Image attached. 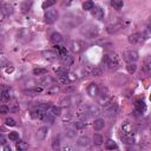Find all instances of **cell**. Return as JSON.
<instances>
[{"instance_id": "cell-1", "label": "cell", "mask_w": 151, "mask_h": 151, "mask_svg": "<svg viewBox=\"0 0 151 151\" xmlns=\"http://www.w3.org/2000/svg\"><path fill=\"white\" fill-rule=\"evenodd\" d=\"M80 33L86 38V39H95L99 34V29L96 25L92 24H87L80 30Z\"/></svg>"}, {"instance_id": "cell-2", "label": "cell", "mask_w": 151, "mask_h": 151, "mask_svg": "<svg viewBox=\"0 0 151 151\" xmlns=\"http://www.w3.org/2000/svg\"><path fill=\"white\" fill-rule=\"evenodd\" d=\"M104 61H105V64H106V66H107V69H109L110 71H115V70H117L118 66H119L118 58H117L115 54H107V56H105Z\"/></svg>"}, {"instance_id": "cell-3", "label": "cell", "mask_w": 151, "mask_h": 151, "mask_svg": "<svg viewBox=\"0 0 151 151\" xmlns=\"http://www.w3.org/2000/svg\"><path fill=\"white\" fill-rule=\"evenodd\" d=\"M45 21L47 24H53L58 18H59V13L57 10H48L45 13Z\"/></svg>"}, {"instance_id": "cell-4", "label": "cell", "mask_w": 151, "mask_h": 151, "mask_svg": "<svg viewBox=\"0 0 151 151\" xmlns=\"http://www.w3.org/2000/svg\"><path fill=\"white\" fill-rule=\"evenodd\" d=\"M124 27H125V25L120 21V22H117V24H111V25H109V26L106 27V31H107V33H110V34H117L118 32H120L122 30H124Z\"/></svg>"}, {"instance_id": "cell-5", "label": "cell", "mask_w": 151, "mask_h": 151, "mask_svg": "<svg viewBox=\"0 0 151 151\" xmlns=\"http://www.w3.org/2000/svg\"><path fill=\"white\" fill-rule=\"evenodd\" d=\"M63 24L66 25V27H67V29H74V27H77L78 25L80 24V19L65 17V18H64V20H63Z\"/></svg>"}, {"instance_id": "cell-6", "label": "cell", "mask_w": 151, "mask_h": 151, "mask_svg": "<svg viewBox=\"0 0 151 151\" xmlns=\"http://www.w3.org/2000/svg\"><path fill=\"white\" fill-rule=\"evenodd\" d=\"M84 48V43L80 41V40H73L71 44H70V50L74 53H79L83 51Z\"/></svg>"}, {"instance_id": "cell-7", "label": "cell", "mask_w": 151, "mask_h": 151, "mask_svg": "<svg viewBox=\"0 0 151 151\" xmlns=\"http://www.w3.org/2000/svg\"><path fill=\"white\" fill-rule=\"evenodd\" d=\"M92 11V16L98 19V20H102L104 18V10L99 6H93V8L91 10Z\"/></svg>"}, {"instance_id": "cell-8", "label": "cell", "mask_w": 151, "mask_h": 151, "mask_svg": "<svg viewBox=\"0 0 151 151\" xmlns=\"http://www.w3.org/2000/svg\"><path fill=\"white\" fill-rule=\"evenodd\" d=\"M70 105H72V97L71 96L65 95L64 97H61L59 99V106L60 107H67Z\"/></svg>"}, {"instance_id": "cell-9", "label": "cell", "mask_w": 151, "mask_h": 151, "mask_svg": "<svg viewBox=\"0 0 151 151\" xmlns=\"http://www.w3.org/2000/svg\"><path fill=\"white\" fill-rule=\"evenodd\" d=\"M47 128L46 127H43V128H39L37 130V132H35V138L38 141H44L45 138H46V136H47Z\"/></svg>"}, {"instance_id": "cell-10", "label": "cell", "mask_w": 151, "mask_h": 151, "mask_svg": "<svg viewBox=\"0 0 151 151\" xmlns=\"http://www.w3.org/2000/svg\"><path fill=\"white\" fill-rule=\"evenodd\" d=\"M85 109H86V115L87 116H98L99 115V109H98L97 105L90 104V105H87Z\"/></svg>"}, {"instance_id": "cell-11", "label": "cell", "mask_w": 151, "mask_h": 151, "mask_svg": "<svg viewBox=\"0 0 151 151\" xmlns=\"http://www.w3.org/2000/svg\"><path fill=\"white\" fill-rule=\"evenodd\" d=\"M105 110L107 111L109 117H115V116H117V115H118V111H119L117 104H112V103H111V104H110Z\"/></svg>"}, {"instance_id": "cell-12", "label": "cell", "mask_w": 151, "mask_h": 151, "mask_svg": "<svg viewBox=\"0 0 151 151\" xmlns=\"http://www.w3.org/2000/svg\"><path fill=\"white\" fill-rule=\"evenodd\" d=\"M98 91H99V86L95 83H91L89 86H87V93H89L91 97L98 96Z\"/></svg>"}, {"instance_id": "cell-13", "label": "cell", "mask_w": 151, "mask_h": 151, "mask_svg": "<svg viewBox=\"0 0 151 151\" xmlns=\"http://www.w3.org/2000/svg\"><path fill=\"white\" fill-rule=\"evenodd\" d=\"M138 52L137 51H129L125 53V59H127L129 63H135L138 60Z\"/></svg>"}, {"instance_id": "cell-14", "label": "cell", "mask_w": 151, "mask_h": 151, "mask_svg": "<svg viewBox=\"0 0 151 151\" xmlns=\"http://www.w3.org/2000/svg\"><path fill=\"white\" fill-rule=\"evenodd\" d=\"M61 63H63V65H64V67H66V69H67V67H70V66H72V65H73L74 59H73V57L65 54V56H63Z\"/></svg>"}, {"instance_id": "cell-15", "label": "cell", "mask_w": 151, "mask_h": 151, "mask_svg": "<svg viewBox=\"0 0 151 151\" xmlns=\"http://www.w3.org/2000/svg\"><path fill=\"white\" fill-rule=\"evenodd\" d=\"M43 57L45 59H48V60H53V59H57V57L59 56L56 51H51V50H47V51H43Z\"/></svg>"}, {"instance_id": "cell-16", "label": "cell", "mask_w": 151, "mask_h": 151, "mask_svg": "<svg viewBox=\"0 0 151 151\" xmlns=\"http://www.w3.org/2000/svg\"><path fill=\"white\" fill-rule=\"evenodd\" d=\"M77 144L79 145V146H87L90 144V138L89 137H86V136H82V137H79L78 139H77Z\"/></svg>"}, {"instance_id": "cell-17", "label": "cell", "mask_w": 151, "mask_h": 151, "mask_svg": "<svg viewBox=\"0 0 151 151\" xmlns=\"http://www.w3.org/2000/svg\"><path fill=\"white\" fill-rule=\"evenodd\" d=\"M104 125H105L104 119L98 118V119H96L95 123H93V129H95L96 131H99V130H102V129L104 128Z\"/></svg>"}, {"instance_id": "cell-18", "label": "cell", "mask_w": 151, "mask_h": 151, "mask_svg": "<svg viewBox=\"0 0 151 151\" xmlns=\"http://www.w3.org/2000/svg\"><path fill=\"white\" fill-rule=\"evenodd\" d=\"M122 141L127 144H132L133 143V133H123L122 135Z\"/></svg>"}, {"instance_id": "cell-19", "label": "cell", "mask_w": 151, "mask_h": 151, "mask_svg": "<svg viewBox=\"0 0 151 151\" xmlns=\"http://www.w3.org/2000/svg\"><path fill=\"white\" fill-rule=\"evenodd\" d=\"M51 41H52L53 44H56V45L60 44V43L63 41V35H61L60 33H58V32L52 33V35H51Z\"/></svg>"}, {"instance_id": "cell-20", "label": "cell", "mask_w": 151, "mask_h": 151, "mask_svg": "<svg viewBox=\"0 0 151 151\" xmlns=\"http://www.w3.org/2000/svg\"><path fill=\"white\" fill-rule=\"evenodd\" d=\"M142 40V35L139 33H133L129 37V41L131 44H137V43H139Z\"/></svg>"}, {"instance_id": "cell-21", "label": "cell", "mask_w": 151, "mask_h": 151, "mask_svg": "<svg viewBox=\"0 0 151 151\" xmlns=\"http://www.w3.org/2000/svg\"><path fill=\"white\" fill-rule=\"evenodd\" d=\"M43 91V87H33V89H29V90H25V95H27V96H33V95H37V93H39Z\"/></svg>"}, {"instance_id": "cell-22", "label": "cell", "mask_w": 151, "mask_h": 151, "mask_svg": "<svg viewBox=\"0 0 151 151\" xmlns=\"http://www.w3.org/2000/svg\"><path fill=\"white\" fill-rule=\"evenodd\" d=\"M122 131H123V133H133V132H132V125H131L130 123H128V122L123 123V125H122Z\"/></svg>"}, {"instance_id": "cell-23", "label": "cell", "mask_w": 151, "mask_h": 151, "mask_svg": "<svg viewBox=\"0 0 151 151\" xmlns=\"http://www.w3.org/2000/svg\"><path fill=\"white\" fill-rule=\"evenodd\" d=\"M145 104H144V102H142V100H137L136 102V110H137V112L139 113V115H142V113L144 112V110H145Z\"/></svg>"}, {"instance_id": "cell-24", "label": "cell", "mask_w": 151, "mask_h": 151, "mask_svg": "<svg viewBox=\"0 0 151 151\" xmlns=\"http://www.w3.org/2000/svg\"><path fill=\"white\" fill-rule=\"evenodd\" d=\"M97 44H98V45H100L103 48H107V50L113 47V43H112V41H110V40H106V39H104V40H99Z\"/></svg>"}, {"instance_id": "cell-25", "label": "cell", "mask_w": 151, "mask_h": 151, "mask_svg": "<svg viewBox=\"0 0 151 151\" xmlns=\"http://www.w3.org/2000/svg\"><path fill=\"white\" fill-rule=\"evenodd\" d=\"M10 99H11V93H10V91L4 90V91L1 92V95H0V100H1V102H4V103H7V102H10Z\"/></svg>"}, {"instance_id": "cell-26", "label": "cell", "mask_w": 151, "mask_h": 151, "mask_svg": "<svg viewBox=\"0 0 151 151\" xmlns=\"http://www.w3.org/2000/svg\"><path fill=\"white\" fill-rule=\"evenodd\" d=\"M143 69H144V71H145L148 74L151 72V58H150V57H146V58H145Z\"/></svg>"}, {"instance_id": "cell-27", "label": "cell", "mask_w": 151, "mask_h": 151, "mask_svg": "<svg viewBox=\"0 0 151 151\" xmlns=\"http://www.w3.org/2000/svg\"><path fill=\"white\" fill-rule=\"evenodd\" d=\"M103 142H104V138H103V136H102V135H98V133H96V135L93 136V143H95V145L100 146V145L103 144Z\"/></svg>"}, {"instance_id": "cell-28", "label": "cell", "mask_w": 151, "mask_h": 151, "mask_svg": "<svg viewBox=\"0 0 151 151\" xmlns=\"http://www.w3.org/2000/svg\"><path fill=\"white\" fill-rule=\"evenodd\" d=\"M66 73H67V72H66ZM66 73H63V74H59V76H58V82H59L60 84H63V85L70 84V80H69V78H67Z\"/></svg>"}, {"instance_id": "cell-29", "label": "cell", "mask_w": 151, "mask_h": 151, "mask_svg": "<svg viewBox=\"0 0 151 151\" xmlns=\"http://www.w3.org/2000/svg\"><path fill=\"white\" fill-rule=\"evenodd\" d=\"M35 117L37 118H39V119H45V116H46V112H45V110L44 109H41V107H38L37 110H35Z\"/></svg>"}, {"instance_id": "cell-30", "label": "cell", "mask_w": 151, "mask_h": 151, "mask_svg": "<svg viewBox=\"0 0 151 151\" xmlns=\"http://www.w3.org/2000/svg\"><path fill=\"white\" fill-rule=\"evenodd\" d=\"M74 129L76 130H83L85 127H86V123H85V120L84 119H79V120H77V122H74Z\"/></svg>"}, {"instance_id": "cell-31", "label": "cell", "mask_w": 151, "mask_h": 151, "mask_svg": "<svg viewBox=\"0 0 151 151\" xmlns=\"http://www.w3.org/2000/svg\"><path fill=\"white\" fill-rule=\"evenodd\" d=\"M31 6H32V1H29V0H26V1H24L22 4H21V6H20V8H21V12H29L30 10H31Z\"/></svg>"}, {"instance_id": "cell-32", "label": "cell", "mask_w": 151, "mask_h": 151, "mask_svg": "<svg viewBox=\"0 0 151 151\" xmlns=\"http://www.w3.org/2000/svg\"><path fill=\"white\" fill-rule=\"evenodd\" d=\"M111 5L115 10H120L124 3H123V0H111Z\"/></svg>"}, {"instance_id": "cell-33", "label": "cell", "mask_w": 151, "mask_h": 151, "mask_svg": "<svg viewBox=\"0 0 151 151\" xmlns=\"http://www.w3.org/2000/svg\"><path fill=\"white\" fill-rule=\"evenodd\" d=\"M33 76H45L47 73V70L46 69H41V67H35L33 71H32Z\"/></svg>"}, {"instance_id": "cell-34", "label": "cell", "mask_w": 151, "mask_h": 151, "mask_svg": "<svg viewBox=\"0 0 151 151\" xmlns=\"http://www.w3.org/2000/svg\"><path fill=\"white\" fill-rule=\"evenodd\" d=\"M16 148H17V150H19V151H25V150H27V149H29V144H27V143H25V142L19 141V142L17 143Z\"/></svg>"}, {"instance_id": "cell-35", "label": "cell", "mask_w": 151, "mask_h": 151, "mask_svg": "<svg viewBox=\"0 0 151 151\" xmlns=\"http://www.w3.org/2000/svg\"><path fill=\"white\" fill-rule=\"evenodd\" d=\"M72 119H73V115H72V113H66L65 116L61 117V122L64 123V124H70L72 122Z\"/></svg>"}, {"instance_id": "cell-36", "label": "cell", "mask_w": 151, "mask_h": 151, "mask_svg": "<svg viewBox=\"0 0 151 151\" xmlns=\"http://www.w3.org/2000/svg\"><path fill=\"white\" fill-rule=\"evenodd\" d=\"M105 148L107 149V150H117L118 149V145L113 142V141H111V139H109L107 142H106V144H105Z\"/></svg>"}, {"instance_id": "cell-37", "label": "cell", "mask_w": 151, "mask_h": 151, "mask_svg": "<svg viewBox=\"0 0 151 151\" xmlns=\"http://www.w3.org/2000/svg\"><path fill=\"white\" fill-rule=\"evenodd\" d=\"M47 95H57L58 92H59V87L58 86H56V85H51L47 89Z\"/></svg>"}, {"instance_id": "cell-38", "label": "cell", "mask_w": 151, "mask_h": 151, "mask_svg": "<svg viewBox=\"0 0 151 151\" xmlns=\"http://www.w3.org/2000/svg\"><path fill=\"white\" fill-rule=\"evenodd\" d=\"M93 6H95L93 1H91V0H87V1H85V3L83 4V10H85V11H91V10L93 8Z\"/></svg>"}, {"instance_id": "cell-39", "label": "cell", "mask_w": 151, "mask_h": 151, "mask_svg": "<svg viewBox=\"0 0 151 151\" xmlns=\"http://www.w3.org/2000/svg\"><path fill=\"white\" fill-rule=\"evenodd\" d=\"M3 13L6 14V16L12 14V13H13V7H12L11 5H8V4H6V5L3 7Z\"/></svg>"}, {"instance_id": "cell-40", "label": "cell", "mask_w": 151, "mask_h": 151, "mask_svg": "<svg viewBox=\"0 0 151 151\" xmlns=\"http://www.w3.org/2000/svg\"><path fill=\"white\" fill-rule=\"evenodd\" d=\"M60 146V139H59V137H54L53 139H52V149L53 150H57L59 149Z\"/></svg>"}, {"instance_id": "cell-41", "label": "cell", "mask_w": 151, "mask_h": 151, "mask_svg": "<svg viewBox=\"0 0 151 151\" xmlns=\"http://www.w3.org/2000/svg\"><path fill=\"white\" fill-rule=\"evenodd\" d=\"M8 138H10V141H12V142H17V141H19V133L18 132H10V135H8Z\"/></svg>"}, {"instance_id": "cell-42", "label": "cell", "mask_w": 151, "mask_h": 151, "mask_svg": "<svg viewBox=\"0 0 151 151\" xmlns=\"http://www.w3.org/2000/svg\"><path fill=\"white\" fill-rule=\"evenodd\" d=\"M56 50H57V53H58L59 56H65V54H66V48H65V47L56 45Z\"/></svg>"}, {"instance_id": "cell-43", "label": "cell", "mask_w": 151, "mask_h": 151, "mask_svg": "<svg viewBox=\"0 0 151 151\" xmlns=\"http://www.w3.org/2000/svg\"><path fill=\"white\" fill-rule=\"evenodd\" d=\"M54 4H56V0H45L44 4H43V8H50Z\"/></svg>"}, {"instance_id": "cell-44", "label": "cell", "mask_w": 151, "mask_h": 151, "mask_svg": "<svg viewBox=\"0 0 151 151\" xmlns=\"http://www.w3.org/2000/svg\"><path fill=\"white\" fill-rule=\"evenodd\" d=\"M52 83H53V78H51L50 76H45V78L41 80L43 85H51Z\"/></svg>"}, {"instance_id": "cell-45", "label": "cell", "mask_w": 151, "mask_h": 151, "mask_svg": "<svg viewBox=\"0 0 151 151\" xmlns=\"http://www.w3.org/2000/svg\"><path fill=\"white\" fill-rule=\"evenodd\" d=\"M127 70H128V72L130 74H132V73L136 72V65L133 64V63H129V64L127 65Z\"/></svg>"}, {"instance_id": "cell-46", "label": "cell", "mask_w": 151, "mask_h": 151, "mask_svg": "<svg viewBox=\"0 0 151 151\" xmlns=\"http://www.w3.org/2000/svg\"><path fill=\"white\" fill-rule=\"evenodd\" d=\"M5 124L7 125V127H16L17 122H16L13 118H7V119L5 120Z\"/></svg>"}, {"instance_id": "cell-47", "label": "cell", "mask_w": 151, "mask_h": 151, "mask_svg": "<svg viewBox=\"0 0 151 151\" xmlns=\"http://www.w3.org/2000/svg\"><path fill=\"white\" fill-rule=\"evenodd\" d=\"M92 76H95V77L102 76V70H100L99 67H92Z\"/></svg>"}, {"instance_id": "cell-48", "label": "cell", "mask_w": 151, "mask_h": 151, "mask_svg": "<svg viewBox=\"0 0 151 151\" xmlns=\"http://www.w3.org/2000/svg\"><path fill=\"white\" fill-rule=\"evenodd\" d=\"M8 111H10L8 106H6V105H0V115H6V113H8Z\"/></svg>"}, {"instance_id": "cell-49", "label": "cell", "mask_w": 151, "mask_h": 151, "mask_svg": "<svg viewBox=\"0 0 151 151\" xmlns=\"http://www.w3.org/2000/svg\"><path fill=\"white\" fill-rule=\"evenodd\" d=\"M66 76H67V78H69V80H70V83H72V82H74L76 79H77V76H76L74 73H66Z\"/></svg>"}, {"instance_id": "cell-50", "label": "cell", "mask_w": 151, "mask_h": 151, "mask_svg": "<svg viewBox=\"0 0 151 151\" xmlns=\"http://www.w3.org/2000/svg\"><path fill=\"white\" fill-rule=\"evenodd\" d=\"M76 133H77V132H76V130H72V129H70V130L66 131V136L70 137V138H73L76 136Z\"/></svg>"}, {"instance_id": "cell-51", "label": "cell", "mask_w": 151, "mask_h": 151, "mask_svg": "<svg viewBox=\"0 0 151 151\" xmlns=\"http://www.w3.org/2000/svg\"><path fill=\"white\" fill-rule=\"evenodd\" d=\"M0 144H3V145L6 144V138L3 135H0Z\"/></svg>"}, {"instance_id": "cell-52", "label": "cell", "mask_w": 151, "mask_h": 151, "mask_svg": "<svg viewBox=\"0 0 151 151\" xmlns=\"http://www.w3.org/2000/svg\"><path fill=\"white\" fill-rule=\"evenodd\" d=\"M73 91H76V87H74V86H71V87H67V89H65V92H66V93L73 92Z\"/></svg>"}, {"instance_id": "cell-53", "label": "cell", "mask_w": 151, "mask_h": 151, "mask_svg": "<svg viewBox=\"0 0 151 151\" xmlns=\"http://www.w3.org/2000/svg\"><path fill=\"white\" fill-rule=\"evenodd\" d=\"M61 150H63V151H66V150H73V148H72V146H69V145H65V146H63V148H61Z\"/></svg>"}, {"instance_id": "cell-54", "label": "cell", "mask_w": 151, "mask_h": 151, "mask_svg": "<svg viewBox=\"0 0 151 151\" xmlns=\"http://www.w3.org/2000/svg\"><path fill=\"white\" fill-rule=\"evenodd\" d=\"M4 150H5V151H11V148H10L8 145H5V146H4Z\"/></svg>"}, {"instance_id": "cell-55", "label": "cell", "mask_w": 151, "mask_h": 151, "mask_svg": "<svg viewBox=\"0 0 151 151\" xmlns=\"http://www.w3.org/2000/svg\"><path fill=\"white\" fill-rule=\"evenodd\" d=\"M12 71H13V67H11V69H7V72L10 73V72H12Z\"/></svg>"}, {"instance_id": "cell-56", "label": "cell", "mask_w": 151, "mask_h": 151, "mask_svg": "<svg viewBox=\"0 0 151 151\" xmlns=\"http://www.w3.org/2000/svg\"><path fill=\"white\" fill-rule=\"evenodd\" d=\"M3 11V5H1V3H0V12Z\"/></svg>"}, {"instance_id": "cell-57", "label": "cell", "mask_w": 151, "mask_h": 151, "mask_svg": "<svg viewBox=\"0 0 151 151\" xmlns=\"http://www.w3.org/2000/svg\"><path fill=\"white\" fill-rule=\"evenodd\" d=\"M0 54H3V48L0 47Z\"/></svg>"}]
</instances>
